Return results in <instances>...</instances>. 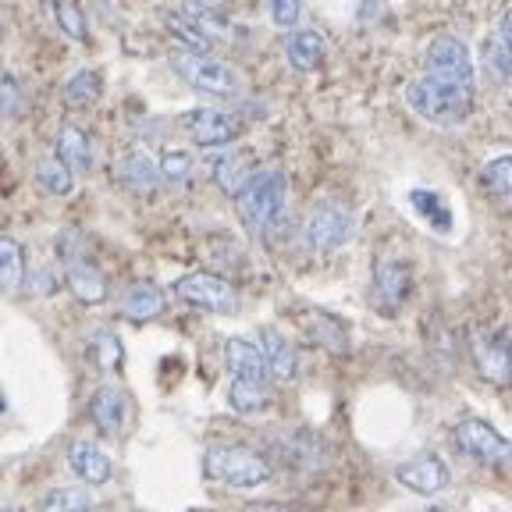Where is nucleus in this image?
Segmentation results:
<instances>
[{
	"label": "nucleus",
	"instance_id": "obj_19",
	"mask_svg": "<svg viewBox=\"0 0 512 512\" xmlns=\"http://www.w3.org/2000/svg\"><path fill=\"white\" fill-rule=\"evenodd\" d=\"M285 57L296 72H317L328 61V40L317 29H296L285 43Z\"/></svg>",
	"mask_w": 512,
	"mask_h": 512
},
{
	"label": "nucleus",
	"instance_id": "obj_41",
	"mask_svg": "<svg viewBox=\"0 0 512 512\" xmlns=\"http://www.w3.org/2000/svg\"><path fill=\"white\" fill-rule=\"evenodd\" d=\"M0 409H4V395H0Z\"/></svg>",
	"mask_w": 512,
	"mask_h": 512
},
{
	"label": "nucleus",
	"instance_id": "obj_29",
	"mask_svg": "<svg viewBox=\"0 0 512 512\" xmlns=\"http://www.w3.org/2000/svg\"><path fill=\"white\" fill-rule=\"evenodd\" d=\"M50 4V15H54L57 29L75 43H86L89 40V25H86V11H82L79 0H47Z\"/></svg>",
	"mask_w": 512,
	"mask_h": 512
},
{
	"label": "nucleus",
	"instance_id": "obj_3",
	"mask_svg": "<svg viewBox=\"0 0 512 512\" xmlns=\"http://www.w3.org/2000/svg\"><path fill=\"white\" fill-rule=\"evenodd\" d=\"M203 473H207L214 484H224V488H260L274 477V466L267 456L253 452L246 445H210L203 452Z\"/></svg>",
	"mask_w": 512,
	"mask_h": 512
},
{
	"label": "nucleus",
	"instance_id": "obj_17",
	"mask_svg": "<svg viewBox=\"0 0 512 512\" xmlns=\"http://www.w3.org/2000/svg\"><path fill=\"white\" fill-rule=\"evenodd\" d=\"M224 363L232 370V377H242V381H271V370H267L264 349L253 345L249 338H228L224 342Z\"/></svg>",
	"mask_w": 512,
	"mask_h": 512
},
{
	"label": "nucleus",
	"instance_id": "obj_39",
	"mask_svg": "<svg viewBox=\"0 0 512 512\" xmlns=\"http://www.w3.org/2000/svg\"><path fill=\"white\" fill-rule=\"evenodd\" d=\"M424 512H445V509H441V505H427Z\"/></svg>",
	"mask_w": 512,
	"mask_h": 512
},
{
	"label": "nucleus",
	"instance_id": "obj_18",
	"mask_svg": "<svg viewBox=\"0 0 512 512\" xmlns=\"http://www.w3.org/2000/svg\"><path fill=\"white\" fill-rule=\"evenodd\" d=\"M260 349H264L271 381H281V384L296 381V377H299V352L285 335H278L274 328H267L264 335H260Z\"/></svg>",
	"mask_w": 512,
	"mask_h": 512
},
{
	"label": "nucleus",
	"instance_id": "obj_28",
	"mask_svg": "<svg viewBox=\"0 0 512 512\" xmlns=\"http://www.w3.org/2000/svg\"><path fill=\"white\" fill-rule=\"evenodd\" d=\"M25 285V253L15 239L0 235V292H18Z\"/></svg>",
	"mask_w": 512,
	"mask_h": 512
},
{
	"label": "nucleus",
	"instance_id": "obj_1",
	"mask_svg": "<svg viewBox=\"0 0 512 512\" xmlns=\"http://www.w3.org/2000/svg\"><path fill=\"white\" fill-rule=\"evenodd\" d=\"M285 200H288V178L281 168H264L249 178L246 189L235 196V210H239L242 224L253 235L274 232L285 217Z\"/></svg>",
	"mask_w": 512,
	"mask_h": 512
},
{
	"label": "nucleus",
	"instance_id": "obj_32",
	"mask_svg": "<svg viewBox=\"0 0 512 512\" xmlns=\"http://www.w3.org/2000/svg\"><path fill=\"white\" fill-rule=\"evenodd\" d=\"M36 182H40V189L50 192V196H68L75 185V171L68 168V164H61L57 157H47V160H40V168H36Z\"/></svg>",
	"mask_w": 512,
	"mask_h": 512
},
{
	"label": "nucleus",
	"instance_id": "obj_14",
	"mask_svg": "<svg viewBox=\"0 0 512 512\" xmlns=\"http://www.w3.org/2000/svg\"><path fill=\"white\" fill-rule=\"evenodd\" d=\"M89 416H93L96 431L107 434V438H118L128 427V395L121 392V388L104 384V388L89 399Z\"/></svg>",
	"mask_w": 512,
	"mask_h": 512
},
{
	"label": "nucleus",
	"instance_id": "obj_36",
	"mask_svg": "<svg viewBox=\"0 0 512 512\" xmlns=\"http://www.w3.org/2000/svg\"><path fill=\"white\" fill-rule=\"evenodd\" d=\"M25 111V89L11 72L0 68V118H18Z\"/></svg>",
	"mask_w": 512,
	"mask_h": 512
},
{
	"label": "nucleus",
	"instance_id": "obj_30",
	"mask_svg": "<svg viewBox=\"0 0 512 512\" xmlns=\"http://www.w3.org/2000/svg\"><path fill=\"white\" fill-rule=\"evenodd\" d=\"M409 203H413V210L420 217H424L427 224H431L434 232H452V210L445 207V200H441L438 192L431 189H413L409 192Z\"/></svg>",
	"mask_w": 512,
	"mask_h": 512
},
{
	"label": "nucleus",
	"instance_id": "obj_33",
	"mask_svg": "<svg viewBox=\"0 0 512 512\" xmlns=\"http://www.w3.org/2000/svg\"><path fill=\"white\" fill-rule=\"evenodd\" d=\"M480 182H484V189H488L491 196H498V200H512V153L488 160L484 171H480Z\"/></svg>",
	"mask_w": 512,
	"mask_h": 512
},
{
	"label": "nucleus",
	"instance_id": "obj_2",
	"mask_svg": "<svg viewBox=\"0 0 512 512\" xmlns=\"http://www.w3.org/2000/svg\"><path fill=\"white\" fill-rule=\"evenodd\" d=\"M406 104L409 111L420 114L431 125L456 128L473 114V89L448 86V82H438L431 75H416V79L406 82Z\"/></svg>",
	"mask_w": 512,
	"mask_h": 512
},
{
	"label": "nucleus",
	"instance_id": "obj_5",
	"mask_svg": "<svg viewBox=\"0 0 512 512\" xmlns=\"http://www.w3.org/2000/svg\"><path fill=\"white\" fill-rule=\"evenodd\" d=\"M424 75L438 82H448V86L459 89H473V54L459 36L452 32H441L427 43L424 54Z\"/></svg>",
	"mask_w": 512,
	"mask_h": 512
},
{
	"label": "nucleus",
	"instance_id": "obj_16",
	"mask_svg": "<svg viewBox=\"0 0 512 512\" xmlns=\"http://www.w3.org/2000/svg\"><path fill=\"white\" fill-rule=\"evenodd\" d=\"M54 157L61 164L75 171V175H89L96 168V150L89 132H82L79 125H61L57 128V143H54Z\"/></svg>",
	"mask_w": 512,
	"mask_h": 512
},
{
	"label": "nucleus",
	"instance_id": "obj_21",
	"mask_svg": "<svg viewBox=\"0 0 512 512\" xmlns=\"http://www.w3.org/2000/svg\"><path fill=\"white\" fill-rule=\"evenodd\" d=\"M484 64H488V72L495 75L498 82L512 79V8L505 11L495 22V29H491L488 47H484Z\"/></svg>",
	"mask_w": 512,
	"mask_h": 512
},
{
	"label": "nucleus",
	"instance_id": "obj_12",
	"mask_svg": "<svg viewBox=\"0 0 512 512\" xmlns=\"http://www.w3.org/2000/svg\"><path fill=\"white\" fill-rule=\"evenodd\" d=\"M473 367H477V374L488 384L509 388L512 384V352H509V342H505V331L502 335L473 338Z\"/></svg>",
	"mask_w": 512,
	"mask_h": 512
},
{
	"label": "nucleus",
	"instance_id": "obj_40",
	"mask_svg": "<svg viewBox=\"0 0 512 512\" xmlns=\"http://www.w3.org/2000/svg\"><path fill=\"white\" fill-rule=\"evenodd\" d=\"M505 342H509V352H512V328L505 331Z\"/></svg>",
	"mask_w": 512,
	"mask_h": 512
},
{
	"label": "nucleus",
	"instance_id": "obj_26",
	"mask_svg": "<svg viewBox=\"0 0 512 512\" xmlns=\"http://www.w3.org/2000/svg\"><path fill=\"white\" fill-rule=\"evenodd\" d=\"M164 25H168V32L175 36L178 43H182V50H189V54H210V47H214V40H210L207 32L200 29V25L192 22L185 11H164Z\"/></svg>",
	"mask_w": 512,
	"mask_h": 512
},
{
	"label": "nucleus",
	"instance_id": "obj_24",
	"mask_svg": "<svg viewBox=\"0 0 512 512\" xmlns=\"http://www.w3.org/2000/svg\"><path fill=\"white\" fill-rule=\"evenodd\" d=\"M299 324H303V331H306V338H310V342L324 345L328 352H345V349H349V338H345L342 320H335L331 313L306 310V313H299Z\"/></svg>",
	"mask_w": 512,
	"mask_h": 512
},
{
	"label": "nucleus",
	"instance_id": "obj_11",
	"mask_svg": "<svg viewBox=\"0 0 512 512\" xmlns=\"http://www.w3.org/2000/svg\"><path fill=\"white\" fill-rule=\"evenodd\" d=\"M413 296V267L406 260H381L374 271V299L384 313H399Z\"/></svg>",
	"mask_w": 512,
	"mask_h": 512
},
{
	"label": "nucleus",
	"instance_id": "obj_35",
	"mask_svg": "<svg viewBox=\"0 0 512 512\" xmlns=\"http://www.w3.org/2000/svg\"><path fill=\"white\" fill-rule=\"evenodd\" d=\"M40 512H93V502L82 488H54L43 498Z\"/></svg>",
	"mask_w": 512,
	"mask_h": 512
},
{
	"label": "nucleus",
	"instance_id": "obj_37",
	"mask_svg": "<svg viewBox=\"0 0 512 512\" xmlns=\"http://www.w3.org/2000/svg\"><path fill=\"white\" fill-rule=\"evenodd\" d=\"M160 175L171 185H185L192 178V157L185 150H168L160 157Z\"/></svg>",
	"mask_w": 512,
	"mask_h": 512
},
{
	"label": "nucleus",
	"instance_id": "obj_8",
	"mask_svg": "<svg viewBox=\"0 0 512 512\" xmlns=\"http://www.w3.org/2000/svg\"><path fill=\"white\" fill-rule=\"evenodd\" d=\"M356 232V214H352L345 203L338 200H324L306 221V239L317 253H335Z\"/></svg>",
	"mask_w": 512,
	"mask_h": 512
},
{
	"label": "nucleus",
	"instance_id": "obj_9",
	"mask_svg": "<svg viewBox=\"0 0 512 512\" xmlns=\"http://www.w3.org/2000/svg\"><path fill=\"white\" fill-rule=\"evenodd\" d=\"M185 132L196 146L203 150H221V146H232L242 136V121L228 111H214V107H196L182 118Z\"/></svg>",
	"mask_w": 512,
	"mask_h": 512
},
{
	"label": "nucleus",
	"instance_id": "obj_25",
	"mask_svg": "<svg viewBox=\"0 0 512 512\" xmlns=\"http://www.w3.org/2000/svg\"><path fill=\"white\" fill-rule=\"evenodd\" d=\"M61 96L64 104L75 107V111H89L104 96V75L96 72V68H82V72H75L72 79L64 82Z\"/></svg>",
	"mask_w": 512,
	"mask_h": 512
},
{
	"label": "nucleus",
	"instance_id": "obj_27",
	"mask_svg": "<svg viewBox=\"0 0 512 512\" xmlns=\"http://www.w3.org/2000/svg\"><path fill=\"white\" fill-rule=\"evenodd\" d=\"M228 402H232L235 413L253 416V413H264V409L271 406V392H267V384H260V381H242V377H232Z\"/></svg>",
	"mask_w": 512,
	"mask_h": 512
},
{
	"label": "nucleus",
	"instance_id": "obj_42",
	"mask_svg": "<svg viewBox=\"0 0 512 512\" xmlns=\"http://www.w3.org/2000/svg\"><path fill=\"white\" fill-rule=\"evenodd\" d=\"M0 32H4V29H0Z\"/></svg>",
	"mask_w": 512,
	"mask_h": 512
},
{
	"label": "nucleus",
	"instance_id": "obj_20",
	"mask_svg": "<svg viewBox=\"0 0 512 512\" xmlns=\"http://www.w3.org/2000/svg\"><path fill=\"white\" fill-rule=\"evenodd\" d=\"M68 463H72L75 477L86 480L89 488H104V484H111V477H114L111 459H107L96 445H89V441H75V445L68 448Z\"/></svg>",
	"mask_w": 512,
	"mask_h": 512
},
{
	"label": "nucleus",
	"instance_id": "obj_13",
	"mask_svg": "<svg viewBox=\"0 0 512 512\" xmlns=\"http://www.w3.org/2000/svg\"><path fill=\"white\" fill-rule=\"evenodd\" d=\"M395 480L416 495H438L448 488V466L438 456H416L395 466Z\"/></svg>",
	"mask_w": 512,
	"mask_h": 512
},
{
	"label": "nucleus",
	"instance_id": "obj_15",
	"mask_svg": "<svg viewBox=\"0 0 512 512\" xmlns=\"http://www.w3.org/2000/svg\"><path fill=\"white\" fill-rule=\"evenodd\" d=\"M114 175H118V182L125 185L128 192H136V196H153V192L160 189V182H164L160 164L143 150L125 153V157L118 160V171H114Z\"/></svg>",
	"mask_w": 512,
	"mask_h": 512
},
{
	"label": "nucleus",
	"instance_id": "obj_7",
	"mask_svg": "<svg viewBox=\"0 0 512 512\" xmlns=\"http://www.w3.org/2000/svg\"><path fill=\"white\" fill-rule=\"evenodd\" d=\"M175 296L182 299V303L196 306V310H207V313H239V292H235L224 278L207 274V271L178 278Z\"/></svg>",
	"mask_w": 512,
	"mask_h": 512
},
{
	"label": "nucleus",
	"instance_id": "obj_38",
	"mask_svg": "<svg viewBox=\"0 0 512 512\" xmlns=\"http://www.w3.org/2000/svg\"><path fill=\"white\" fill-rule=\"evenodd\" d=\"M267 8H271L274 25H281V29H292V25L299 22V11H303V4H299V0H267Z\"/></svg>",
	"mask_w": 512,
	"mask_h": 512
},
{
	"label": "nucleus",
	"instance_id": "obj_10",
	"mask_svg": "<svg viewBox=\"0 0 512 512\" xmlns=\"http://www.w3.org/2000/svg\"><path fill=\"white\" fill-rule=\"evenodd\" d=\"M61 256H64V285H68V292L86 306L104 303L107 299L104 271H100L89 256L75 253V249H61Z\"/></svg>",
	"mask_w": 512,
	"mask_h": 512
},
{
	"label": "nucleus",
	"instance_id": "obj_23",
	"mask_svg": "<svg viewBox=\"0 0 512 512\" xmlns=\"http://www.w3.org/2000/svg\"><path fill=\"white\" fill-rule=\"evenodd\" d=\"M164 313V292H160L153 281H136L121 296V317L136 320V324H146V320L160 317Z\"/></svg>",
	"mask_w": 512,
	"mask_h": 512
},
{
	"label": "nucleus",
	"instance_id": "obj_6",
	"mask_svg": "<svg viewBox=\"0 0 512 512\" xmlns=\"http://www.w3.org/2000/svg\"><path fill=\"white\" fill-rule=\"evenodd\" d=\"M452 438H456V445H459L463 456L477 459V463H484V466L512 463V441L502 438L488 420H477V416L459 420L456 431H452Z\"/></svg>",
	"mask_w": 512,
	"mask_h": 512
},
{
	"label": "nucleus",
	"instance_id": "obj_22",
	"mask_svg": "<svg viewBox=\"0 0 512 512\" xmlns=\"http://www.w3.org/2000/svg\"><path fill=\"white\" fill-rule=\"evenodd\" d=\"M210 171H214V182L221 185L228 196H239L242 189L249 185V178L256 175L253 164H249V153H239V150H224L214 157V164H210Z\"/></svg>",
	"mask_w": 512,
	"mask_h": 512
},
{
	"label": "nucleus",
	"instance_id": "obj_4",
	"mask_svg": "<svg viewBox=\"0 0 512 512\" xmlns=\"http://www.w3.org/2000/svg\"><path fill=\"white\" fill-rule=\"evenodd\" d=\"M171 68L189 82L196 93H207V96H221V100H232L246 89L242 75L235 72L232 64L217 61L210 54H189V50H175L171 54Z\"/></svg>",
	"mask_w": 512,
	"mask_h": 512
},
{
	"label": "nucleus",
	"instance_id": "obj_34",
	"mask_svg": "<svg viewBox=\"0 0 512 512\" xmlns=\"http://www.w3.org/2000/svg\"><path fill=\"white\" fill-rule=\"evenodd\" d=\"M93 349V360L104 370H121V360H125V349H121V338L114 335V328H100L89 342Z\"/></svg>",
	"mask_w": 512,
	"mask_h": 512
},
{
	"label": "nucleus",
	"instance_id": "obj_31",
	"mask_svg": "<svg viewBox=\"0 0 512 512\" xmlns=\"http://www.w3.org/2000/svg\"><path fill=\"white\" fill-rule=\"evenodd\" d=\"M281 452H285V459L296 466V470H313V466L324 463V445L306 431L292 434V445H285Z\"/></svg>",
	"mask_w": 512,
	"mask_h": 512
}]
</instances>
